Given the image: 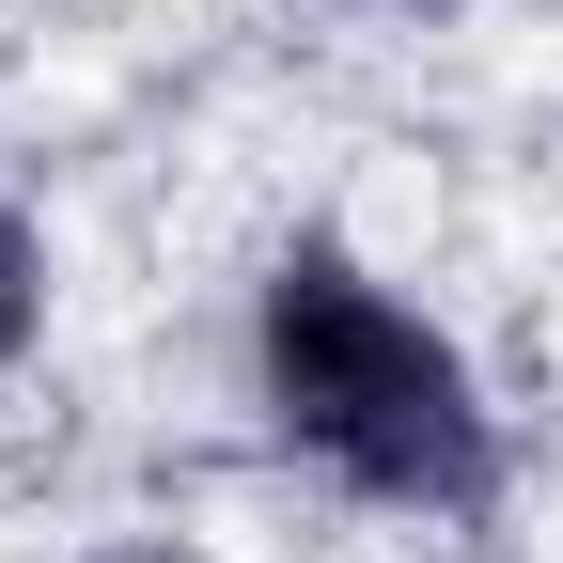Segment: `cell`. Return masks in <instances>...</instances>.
<instances>
[{
  "label": "cell",
  "instance_id": "cell-2",
  "mask_svg": "<svg viewBox=\"0 0 563 563\" xmlns=\"http://www.w3.org/2000/svg\"><path fill=\"white\" fill-rule=\"evenodd\" d=\"M32 344H47V220L0 188V376L32 361Z\"/></svg>",
  "mask_w": 563,
  "mask_h": 563
},
{
  "label": "cell",
  "instance_id": "cell-1",
  "mask_svg": "<svg viewBox=\"0 0 563 563\" xmlns=\"http://www.w3.org/2000/svg\"><path fill=\"white\" fill-rule=\"evenodd\" d=\"M251 376H266V422H282V454H313L344 501H376L407 532H470V517H501V407H485L470 376V344L391 298V282L361 251H329L298 235L266 266V298H251Z\"/></svg>",
  "mask_w": 563,
  "mask_h": 563
},
{
  "label": "cell",
  "instance_id": "cell-3",
  "mask_svg": "<svg viewBox=\"0 0 563 563\" xmlns=\"http://www.w3.org/2000/svg\"><path fill=\"white\" fill-rule=\"evenodd\" d=\"M110 563H173V548H110Z\"/></svg>",
  "mask_w": 563,
  "mask_h": 563
}]
</instances>
